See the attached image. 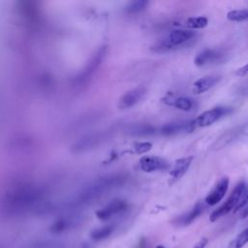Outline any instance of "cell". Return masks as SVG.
Segmentation results:
<instances>
[{
	"label": "cell",
	"instance_id": "obj_1",
	"mask_svg": "<svg viewBox=\"0 0 248 248\" xmlns=\"http://www.w3.org/2000/svg\"><path fill=\"white\" fill-rule=\"evenodd\" d=\"M42 188L31 184H19L8 190L0 200V211L4 216L16 217L39 206L44 200Z\"/></svg>",
	"mask_w": 248,
	"mask_h": 248
},
{
	"label": "cell",
	"instance_id": "obj_19",
	"mask_svg": "<svg viewBox=\"0 0 248 248\" xmlns=\"http://www.w3.org/2000/svg\"><path fill=\"white\" fill-rule=\"evenodd\" d=\"M127 133L131 136L146 137L154 135L156 133V129L149 124H135L129 127Z\"/></svg>",
	"mask_w": 248,
	"mask_h": 248
},
{
	"label": "cell",
	"instance_id": "obj_8",
	"mask_svg": "<svg viewBox=\"0 0 248 248\" xmlns=\"http://www.w3.org/2000/svg\"><path fill=\"white\" fill-rule=\"evenodd\" d=\"M229 177L224 176L222 177L212 188V190L207 194V196L204 199V202L207 205L213 206L216 205L219 202L222 201V199L225 197L228 188H229Z\"/></svg>",
	"mask_w": 248,
	"mask_h": 248
},
{
	"label": "cell",
	"instance_id": "obj_31",
	"mask_svg": "<svg viewBox=\"0 0 248 248\" xmlns=\"http://www.w3.org/2000/svg\"><path fill=\"white\" fill-rule=\"evenodd\" d=\"M156 248H165L163 245H158Z\"/></svg>",
	"mask_w": 248,
	"mask_h": 248
},
{
	"label": "cell",
	"instance_id": "obj_3",
	"mask_svg": "<svg viewBox=\"0 0 248 248\" xmlns=\"http://www.w3.org/2000/svg\"><path fill=\"white\" fill-rule=\"evenodd\" d=\"M245 188H246V184L244 181H240L239 183H237V185L234 187V189L232 190V192L231 193L229 198L226 200V202L224 203H222L218 208H216L210 214L209 220L211 222H215L218 219H220L221 217L230 213L232 210L234 211L242 195H243Z\"/></svg>",
	"mask_w": 248,
	"mask_h": 248
},
{
	"label": "cell",
	"instance_id": "obj_14",
	"mask_svg": "<svg viewBox=\"0 0 248 248\" xmlns=\"http://www.w3.org/2000/svg\"><path fill=\"white\" fill-rule=\"evenodd\" d=\"M80 222V218L76 215L63 216L55 220L49 227V231L53 233H60L77 227Z\"/></svg>",
	"mask_w": 248,
	"mask_h": 248
},
{
	"label": "cell",
	"instance_id": "obj_15",
	"mask_svg": "<svg viewBox=\"0 0 248 248\" xmlns=\"http://www.w3.org/2000/svg\"><path fill=\"white\" fill-rule=\"evenodd\" d=\"M205 207L204 204L202 202H197L192 209H190L188 212L180 215L179 217L175 218L173 220V224L177 227H185L193 223L200 215L202 214Z\"/></svg>",
	"mask_w": 248,
	"mask_h": 248
},
{
	"label": "cell",
	"instance_id": "obj_30",
	"mask_svg": "<svg viewBox=\"0 0 248 248\" xmlns=\"http://www.w3.org/2000/svg\"><path fill=\"white\" fill-rule=\"evenodd\" d=\"M241 218L242 219H244V218H246V217H248V204L244 207V209L242 210V212H241Z\"/></svg>",
	"mask_w": 248,
	"mask_h": 248
},
{
	"label": "cell",
	"instance_id": "obj_4",
	"mask_svg": "<svg viewBox=\"0 0 248 248\" xmlns=\"http://www.w3.org/2000/svg\"><path fill=\"white\" fill-rule=\"evenodd\" d=\"M195 32L186 29H175L172 30L167 39L160 42L157 46H155L154 50L162 52L171 50L177 46L184 45L195 37Z\"/></svg>",
	"mask_w": 248,
	"mask_h": 248
},
{
	"label": "cell",
	"instance_id": "obj_29",
	"mask_svg": "<svg viewBox=\"0 0 248 248\" xmlns=\"http://www.w3.org/2000/svg\"><path fill=\"white\" fill-rule=\"evenodd\" d=\"M208 243V239L206 237H202V239H200L193 248H205L206 244Z\"/></svg>",
	"mask_w": 248,
	"mask_h": 248
},
{
	"label": "cell",
	"instance_id": "obj_7",
	"mask_svg": "<svg viewBox=\"0 0 248 248\" xmlns=\"http://www.w3.org/2000/svg\"><path fill=\"white\" fill-rule=\"evenodd\" d=\"M128 208V202L124 200H113L107 205L102 207L96 212V216L103 221L108 220L124 211Z\"/></svg>",
	"mask_w": 248,
	"mask_h": 248
},
{
	"label": "cell",
	"instance_id": "obj_13",
	"mask_svg": "<svg viewBox=\"0 0 248 248\" xmlns=\"http://www.w3.org/2000/svg\"><path fill=\"white\" fill-rule=\"evenodd\" d=\"M146 89L143 86H139L127 91L118 102V108L121 109H127L137 105L144 96Z\"/></svg>",
	"mask_w": 248,
	"mask_h": 248
},
{
	"label": "cell",
	"instance_id": "obj_26",
	"mask_svg": "<svg viewBox=\"0 0 248 248\" xmlns=\"http://www.w3.org/2000/svg\"><path fill=\"white\" fill-rule=\"evenodd\" d=\"M134 148L135 151L139 154H143L146 153L147 151H149L152 148V143L148 142V141H141V142H136L134 144Z\"/></svg>",
	"mask_w": 248,
	"mask_h": 248
},
{
	"label": "cell",
	"instance_id": "obj_20",
	"mask_svg": "<svg viewBox=\"0 0 248 248\" xmlns=\"http://www.w3.org/2000/svg\"><path fill=\"white\" fill-rule=\"evenodd\" d=\"M114 225H106L97 229H94L90 232V236L95 241H102L111 235L114 231Z\"/></svg>",
	"mask_w": 248,
	"mask_h": 248
},
{
	"label": "cell",
	"instance_id": "obj_11",
	"mask_svg": "<svg viewBox=\"0 0 248 248\" xmlns=\"http://www.w3.org/2000/svg\"><path fill=\"white\" fill-rule=\"evenodd\" d=\"M224 58V52L219 49L205 48L199 52L194 60V63L198 67H203L209 64H215L222 61Z\"/></svg>",
	"mask_w": 248,
	"mask_h": 248
},
{
	"label": "cell",
	"instance_id": "obj_18",
	"mask_svg": "<svg viewBox=\"0 0 248 248\" xmlns=\"http://www.w3.org/2000/svg\"><path fill=\"white\" fill-rule=\"evenodd\" d=\"M163 102L169 106L174 107L183 111H189L194 108V101L187 97L167 96L163 99Z\"/></svg>",
	"mask_w": 248,
	"mask_h": 248
},
{
	"label": "cell",
	"instance_id": "obj_10",
	"mask_svg": "<svg viewBox=\"0 0 248 248\" xmlns=\"http://www.w3.org/2000/svg\"><path fill=\"white\" fill-rule=\"evenodd\" d=\"M140 168L144 172H154L168 170L170 164L161 157L144 156L140 160Z\"/></svg>",
	"mask_w": 248,
	"mask_h": 248
},
{
	"label": "cell",
	"instance_id": "obj_6",
	"mask_svg": "<svg viewBox=\"0 0 248 248\" xmlns=\"http://www.w3.org/2000/svg\"><path fill=\"white\" fill-rule=\"evenodd\" d=\"M106 52H107L106 46H101L95 52V54L92 56V58L87 63V65L84 67V69L76 77L75 83L77 86H81L82 84H85L88 81V79L92 77V75L95 73V71L101 65L103 59L106 56Z\"/></svg>",
	"mask_w": 248,
	"mask_h": 248
},
{
	"label": "cell",
	"instance_id": "obj_9",
	"mask_svg": "<svg viewBox=\"0 0 248 248\" xmlns=\"http://www.w3.org/2000/svg\"><path fill=\"white\" fill-rule=\"evenodd\" d=\"M106 134L107 133L103 132V133H94V134L84 136L73 144L72 150L74 152H83L85 150L93 148L105 140Z\"/></svg>",
	"mask_w": 248,
	"mask_h": 248
},
{
	"label": "cell",
	"instance_id": "obj_17",
	"mask_svg": "<svg viewBox=\"0 0 248 248\" xmlns=\"http://www.w3.org/2000/svg\"><path fill=\"white\" fill-rule=\"evenodd\" d=\"M193 161V156H188L184 158H180L174 162V165L172 166L170 175L172 179V181H176L180 179L189 170L191 164Z\"/></svg>",
	"mask_w": 248,
	"mask_h": 248
},
{
	"label": "cell",
	"instance_id": "obj_5",
	"mask_svg": "<svg viewBox=\"0 0 248 248\" xmlns=\"http://www.w3.org/2000/svg\"><path fill=\"white\" fill-rule=\"evenodd\" d=\"M232 108L231 107H226V106H218L214 107L208 110L203 111L201 113L197 118L193 120V124L195 129L200 128V127H207L218 121L224 116L229 115L232 113Z\"/></svg>",
	"mask_w": 248,
	"mask_h": 248
},
{
	"label": "cell",
	"instance_id": "obj_22",
	"mask_svg": "<svg viewBox=\"0 0 248 248\" xmlns=\"http://www.w3.org/2000/svg\"><path fill=\"white\" fill-rule=\"evenodd\" d=\"M248 243V228L236 235L228 245L227 248H243Z\"/></svg>",
	"mask_w": 248,
	"mask_h": 248
},
{
	"label": "cell",
	"instance_id": "obj_28",
	"mask_svg": "<svg viewBox=\"0 0 248 248\" xmlns=\"http://www.w3.org/2000/svg\"><path fill=\"white\" fill-rule=\"evenodd\" d=\"M235 74H236V76H238V77H243V76L247 75V74H248V64H246V65H244L243 67L237 69L236 72H235Z\"/></svg>",
	"mask_w": 248,
	"mask_h": 248
},
{
	"label": "cell",
	"instance_id": "obj_21",
	"mask_svg": "<svg viewBox=\"0 0 248 248\" xmlns=\"http://www.w3.org/2000/svg\"><path fill=\"white\" fill-rule=\"evenodd\" d=\"M208 23V19L204 16H192L185 20V26L190 29H202Z\"/></svg>",
	"mask_w": 248,
	"mask_h": 248
},
{
	"label": "cell",
	"instance_id": "obj_24",
	"mask_svg": "<svg viewBox=\"0 0 248 248\" xmlns=\"http://www.w3.org/2000/svg\"><path fill=\"white\" fill-rule=\"evenodd\" d=\"M32 248H67L66 244L54 240H39L32 244Z\"/></svg>",
	"mask_w": 248,
	"mask_h": 248
},
{
	"label": "cell",
	"instance_id": "obj_25",
	"mask_svg": "<svg viewBox=\"0 0 248 248\" xmlns=\"http://www.w3.org/2000/svg\"><path fill=\"white\" fill-rule=\"evenodd\" d=\"M148 5L147 1L144 0H138V1H133L128 4L126 7V12L129 14H136L139 12L143 11Z\"/></svg>",
	"mask_w": 248,
	"mask_h": 248
},
{
	"label": "cell",
	"instance_id": "obj_12",
	"mask_svg": "<svg viewBox=\"0 0 248 248\" xmlns=\"http://www.w3.org/2000/svg\"><path fill=\"white\" fill-rule=\"evenodd\" d=\"M195 130L193 120L190 121H179V122H170L163 125L160 128V134L163 136L170 137L182 133H191Z\"/></svg>",
	"mask_w": 248,
	"mask_h": 248
},
{
	"label": "cell",
	"instance_id": "obj_2",
	"mask_svg": "<svg viewBox=\"0 0 248 248\" xmlns=\"http://www.w3.org/2000/svg\"><path fill=\"white\" fill-rule=\"evenodd\" d=\"M128 177L124 173H112L99 177L83 187L72 202L73 206L84 205L99 199L106 193L121 187Z\"/></svg>",
	"mask_w": 248,
	"mask_h": 248
},
{
	"label": "cell",
	"instance_id": "obj_23",
	"mask_svg": "<svg viewBox=\"0 0 248 248\" xmlns=\"http://www.w3.org/2000/svg\"><path fill=\"white\" fill-rule=\"evenodd\" d=\"M227 18L234 22H241V21L248 20V9L230 11L227 14Z\"/></svg>",
	"mask_w": 248,
	"mask_h": 248
},
{
	"label": "cell",
	"instance_id": "obj_27",
	"mask_svg": "<svg viewBox=\"0 0 248 248\" xmlns=\"http://www.w3.org/2000/svg\"><path fill=\"white\" fill-rule=\"evenodd\" d=\"M247 204H248V186H246V188H245V190L243 192V195H242V197H241V199H240V201H239V202H238L234 212L240 210L241 208H243Z\"/></svg>",
	"mask_w": 248,
	"mask_h": 248
},
{
	"label": "cell",
	"instance_id": "obj_16",
	"mask_svg": "<svg viewBox=\"0 0 248 248\" xmlns=\"http://www.w3.org/2000/svg\"><path fill=\"white\" fill-rule=\"evenodd\" d=\"M221 77L218 75H208L197 79L193 84V92L195 94H202L212 88L219 82Z\"/></svg>",
	"mask_w": 248,
	"mask_h": 248
}]
</instances>
